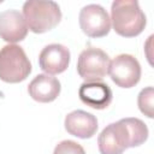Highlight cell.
<instances>
[{
  "mask_svg": "<svg viewBox=\"0 0 154 154\" xmlns=\"http://www.w3.org/2000/svg\"><path fill=\"white\" fill-rule=\"evenodd\" d=\"M111 22L114 31L123 37L140 35L147 24V18L135 0H114L111 6Z\"/></svg>",
  "mask_w": 154,
  "mask_h": 154,
  "instance_id": "1",
  "label": "cell"
},
{
  "mask_svg": "<svg viewBox=\"0 0 154 154\" xmlns=\"http://www.w3.org/2000/svg\"><path fill=\"white\" fill-rule=\"evenodd\" d=\"M23 17L28 29L43 34L54 29L61 20V11L57 2L46 0H28L23 5Z\"/></svg>",
  "mask_w": 154,
  "mask_h": 154,
  "instance_id": "2",
  "label": "cell"
},
{
  "mask_svg": "<svg viewBox=\"0 0 154 154\" xmlns=\"http://www.w3.org/2000/svg\"><path fill=\"white\" fill-rule=\"evenodd\" d=\"M31 72V63L24 49L17 45H6L0 49V79L19 83Z\"/></svg>",
  "mask_w": 154,
  "mask_h": 154,
  "instance_id": "3",
  "label": "cell"
},
{
  "mask_svg": "<svg viewBox=\"0 0 154 154\" xmlns=\"http://www.w3.org/2000/svg\"><path fill=\"white\" fill-rule=\"evenodd\" d=\"M109 63L111 60L106 52L96 47H88L78 57L77 72L85 82L101 81L108 73Z\"/></svg>",
  "mask_w": 154,
  "mask_h": 154,
  "instance_id": "4",
  "label": "cell"
},
{
  "mask_svg": "<svg viewBox=\"0 0 154 154\" xmlns=\"http://www.w3.org/2000/svg\"><path fill=\"white\" fill-rule=\"evenodd\" d=\"M108 73L118 87L132 88L141 79V65L135 57L123 53L109 63Z\"/></svg>",
  "mask_w": 154,
  "mask_h": 154,
  "instance_id": "5",
  "label": "cell"
},
{
  "mask_svg": "<svg viewBox=\"0 0 154 154\" xmlns=\"http://www.w3.org/2000/svg\"><path fill=\"white\" fill-rule=\"evenodd\" d=\"M79 26L89 37H103L111 30V19L107 11L97 5L90 4L84 6L79 12Z\"/></svg>",
  "mask_w": 154,
  "mask_h": 154,
  "instance_id": "6",
  "label": "cell"
},
{
  "mask_svg": "<svg viewBox=\"0 0 154 154\" xmlns=\"http://www.w3.org/2000/svg\"><path fill=\"white\" fill-rule=\"evenodd\" d=\"M97 146L101 154H123L131 148L130 136L123 119L107 125L97 137Z\"/></svg>",
  "mask_w": 154,
  "mask_h": 154,
  "instance_id": "7",
  "label": "cell"
},
{
  "mask_svg": "<svg viewBox=\"0 0 154 154\" xmlns=\"http://www.w3.org/2000/svg\"><path fill=\"white\" fill-rule=\"evenodd\" d=\"M70 51L60 43L47 45L38 55V64L46 75H58L64 72L70 64Z\"/></svg>",
  "mask_w": 154,
  "mask_h": 154,
  "instance_id": "8",
  "label": "cell"
},
{
  "mask_svg": "<svg viewBox=\"0 0 154 154\" xmlns=\"http://www.w3.org/2000/svg\"><path fill=\"white\" fill-rule=\"evenodd\" d=\"M78 96L84 105L94 109H105L111 105L113 93L109 85L105 82L91 81L81 84L78 89Z\"/></svg>",
  "mask_w": 154,
  "mask_h": 154,
  "instance_id": "9",
  "label": "cell"
},
{
  "mask_svg": "<svg viewBox=\"0 0 154 154\" xmlns=\"http://www.w3.org/2000/svg\"><path fill=\"white\" fill-rule=\"evenodd\" d=\"M28 25L23 14L17 10H6L0 12V38L14 45L26 37Z\"/></svg>",
  "mask_w": 154,
  "mask_h": 154,
  "instance_id": "10",
  "label": "cell"
},
{
  "mask_svg": "<svg viewBox=\"0 0 154 154\" xmlns=\"http://www.w3.org/2000/svg\"><path fill=\"white\" fill-rule=\"evenodd\" d=\"M64 125H65V130L70 135L83 140L93 137L99 128L96 117L82 109H76L70 112L65 117Z\"/></svg>",
  "mask_w": 154,
  "mask_h": 154,
  "instance_id": "11",
  "label": "cell"
},
{
  "mask_svg": "<svg viewBox=\"0 0 154 154\" xmlns=\"http://www.w3.org/2000/svg\"><path fill=\"white\" fill-rule=\"evenodd\" d=\"M61 90L60 82L58 78L49 75H37L28 85V93L37 102L47 103L54 101Z\"/></svg>",
  "mask_w": 154,
  "mask_h": 154,
  "instance_id": "12",
  "label": "cell"
},
{
  "mask_svg": "<svg viewBox=\"0 0 154 154\" xmlns=\"http://www.w3.org/2000/svg\"><path fill=\"white\" fill-rule=\"evenodd\" d=\"M153 99H154V89L153 87H147L142 89L137 97V103L140 111L147 116L148 118H153Z\"/></svg>",
  "mask_w": 154,
  "mask_h": 154,
  "instance_id": "13",
  "label": "cell"
},
{
  "mask_svg": "<svg viewBox=\"0 0 154 154\" xmlns=\"http://www.w3.org/2000/svg\"><path fill=\"white\" fill-rule=\"evenodd\" d=\"M53 154H85V152L79 143L71 140H65L55 146Z\"/></svg>",
  "mask_w": 154,
  "mask_h": 154,
  "instance_id": "14",
  "label": "cell"
}]
</instances>
